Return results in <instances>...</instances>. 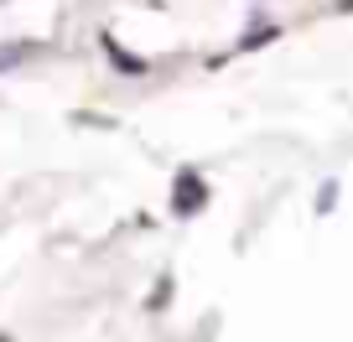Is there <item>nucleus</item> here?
<instances>
[{"instance_id":"1","label":"nucleus","mask_w":353,"mask_h":342,"mask_svg":"<svg viewBox=\"0 0 353 342\" xmlns=\"http://www.w3.org/2000/svg\"><path fill=\"white\" fill-rule=\"evenodd\" d=\"M203 197H208V187H203L198 171H176V187H172V208L182 213V218H192V213L203 208Z\"/></svg>"},{"instance_id":"2","label":"nucleus","mask_w":353,"mask_h":342,"mask_svg":"<svg viewBox=\"0 0 353 342\" xmlns=\"http://www.w3.org/2000/svg\"><path fill=\"white\" fill-rule=\"evenodd\" d=\"M26 52H32L26 42H16V47H0V73H6V67H21V63H26Z\"/></svg>"}]
</instances>
